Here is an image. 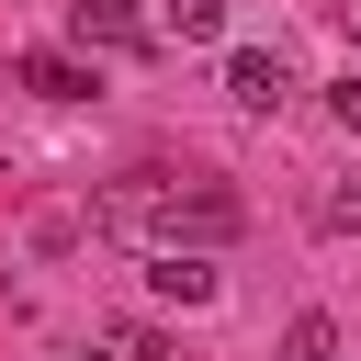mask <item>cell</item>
Masks as SVG:
<instances>
[{"label": "cell", "instance_id": "5b68a950", "mask_svg": "<svg viewBox=\"0 0 361 361\" xmlns=\"http://www.w3.org/2000/svg\"><path fill=\"white\" fill-rule=\"evenodd\" d=\"M11 79H23V90H45V102H90V90H102V79H90L79 56H56V45H34V56L11 68Z\"/></svg>", "mask_w": 361, "mask_h": 361}, {"label": "cell", "instance_id": "8992f818", "mask_svg": "<svg viewBox=\"0 0 361 361\" xmlns=\"http://www.w3.org/2000/svg\"><path fill=\"white\" fill-rule=\"evenodd\" d=\"M169 34H180V45H214V34H226V0H169Z\"/></svg>", "mask_w": 361, "mask_h": 361}, {"label": "cell", "instance_id": "ba28073f", "mask_svg": "<svg viewBox=\"0 0 361 361\" xmlns=\"http://www.w3.org/2000/svg\"><path fill=\"white\" fill-rule=\"evenodd\" d=\"M316 226H327V237H361V180H327V192H316Z\"/></svg>", "mask_w": 361, "mask_h": 361}, {"label": "cell", "instance_id": "30bf717a", "mask_svg": "<svg viewBox=\"0 0 361 361\" xmlns=\"http://www.w3.org/2000/svg\"><path fill=\"white\" fill-rule=\"evenodd\" d=\"M327 113H338V124H350V135H361V68H350V79H338V90H327Z\"/></svg>", "mask_w": 361, "mask_h": 361}, {"label": "cell", "instance_id": "8fae6325", "mask_svg": "<svg viewBox=\"0 0 361 361\" xmlns=\"http://www.w3.org/2000/svg\"><path fill=\"white\" fill-rule=\"evenodd\" d=\"M350 56H361V0H350Z\"/></svg>", "mask_w": 361, "mask_h": 361}, {"label": "cell", "instance_id": "3957f363", "mask_svg": "<svg viewBox=\"0 0 361 361\" xmlns=\"http://www.w3.org/2000/svg\"><path fill=\"white\" fill-rule=\"evenodd\" d=\"M226 102H237V113H282V102H293V68H282L271 45H237V56H226Z\"/></svg>", "mask_w": 361, "mask_h": 361}, {"label": "cell", "instance_id": "7a4b0ae2", "mask_svg": "<svg viewBox=\"0 0 361 361\" xmlns=\"http://www.w3.org/2000/svg\"><path fill=\"white\" fill-rule=\"evenodd\" d=\"M147 293L158 305H214L226 271H214V248H147Z\"/></svg>", "mask_w": 361, "mask_h": 361}, {"label": "cell", "instance_id": "52a82bcc", "mask_svg": "<svg viewBox=\"0 0 361 361\" xmlns=\"http://www.w3.org/2000/svg\"><path fill=\"white\" fill-rule=\"evenodd\" d=\"M282 361H338V327H327V316H293V327H282Z\"/></svg>", "mask_w": 361, "mask_h": 361}, {"label": "cell", "instance_id": "9c48e42d", "mask_svg": "<svg viewBox=\"0 0 361 361\" xmlns=\"http://www.w3.org/2000/svg\"><path fill=\"white\" fill-rule=\"evenodd\" d=\"M102 350H113V361H169V338H158V327H113Z\"/></svg>", "mask_w": 361, "mask_h": 361}, {"label": "cell", "instance_id": "6da1fadb", "mask_svg": "<svg viewBox=\"0 0 361 361\" xmlns=\"http://www.w3.org/2000/svg\"><path fill=\"white\" fill-rule=\"evenodd\" d=\"M90 214H102L113 237H147V248H226V237L248 226L226 180H169V169H124Z\"/></svg>", "mask_w": 361, "mask_h": 361}, {"label": "cell", "instance_id": "277c9868", "mask_svg": "<svg viewBox=\"0 0 361 361\" xmlns=\"http://www.w3.org/2000/svg\"><path fill=\"white\" fill-rule=\"evenodd\" d=\"M68 34L79 45H147V11L135 0H68Z\"/></svg>", "mask_w": 361, "mask_h": 361}]
</instances>
